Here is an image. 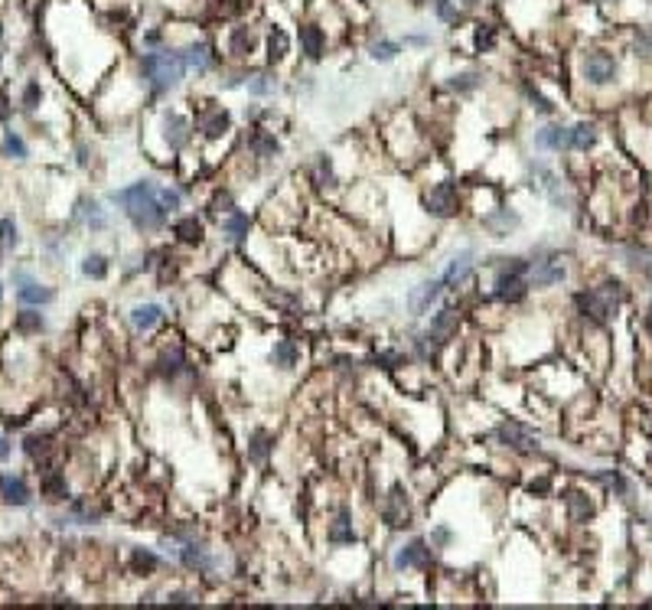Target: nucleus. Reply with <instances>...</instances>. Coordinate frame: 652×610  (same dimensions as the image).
<instances>
[{"instance_id": "obj_1", "label": "nucleus", "mask_w": 652, "mask_h": 610, "mask_svg": "<svg viewBox=\"0 0 652 610\" xmlns=\"http://www.w3.org/2000/svg\"><path fill=\"white\" fill-rule=\"evenodd\" d=\"M111 202L121 206V209L127 212V219H131L140 232H157V229L167 222V215H170V212L160 206V200H157V187H154L150 180L111 193Z\"/></svg>"}, {"instance_id": "obj_2", "label": "nucleus", "mask_w": 652, "mask_h": 610, "mask_svg": "<svg viewBox=\"0 0 652 610\" xmlns=\"http://www.w3.org/2000/svg\"><path fill=\"white\" fill-rule=\"evenodd\" d=\"M186 72V59L183 50H160V52H147L140 59V75L154 92H170L173 85H180V78Z\"/></svg>"}, {"instance_id": "obj_3", "label": "nucleus", "mask_w": 652, "mask_h": 610, "mask_svg": "<svg viewBox=\"0 0 652 610\" xmlns=\"http://www.w3.org/2000/svg\"><path fill=\"white\" fill-rule=\"evenodd\" d=\"M616 281H607V284L600 287V291H591V294H580L578 304L580 311H584V317H593L597 324H603L610 313H613L616 300H620V291H616Z\"/></svg>"}, {"instance_id": "obj_4", "label": "nucleus", "mask_w": 652, "mask_h": 610, "mask_svg": "<svg viewBox=\"0 0 652 610\" xmlns=\"http://www.w3.org/2000/svg\"><path fill=\"white\" fill-rule=\"evenodd\" d=\"M196 127L209 137V140H219L222 134H229V127H232V114L225 112L222 105H209V108H202V112H199Z\"/></svg>"}, {"instance_id": "obj_5", "label": "nucleus", "mask_w": 652, "mask_h": 610, "mask_svg": "<svg viewBox=\"0 0 652 610\" xmlns=\"http://www.w3.org/2000/svg\"><path fill=\"white\" fill-rule=\"evenodd\" d=\"M424 209L431 212V215H437V219L454 215V212H456V189H454V183H437V187L424 196Z\"/></svg>"}, {"instance_id": "obj_6", "label": "nucleus", "mask_w": 652, "mask_h": 610, "mask_svg": "<svg viewBox=\"0 0 652 610\" xmlns=\"http://www.w3.org/2000/svg\"><path fill=\"white\" fill-rule=\"evenodd\" d=\"M584 78H587L591 85H607V82H613L616 78L613 56H607V52H591V56L584 59Z\"/></svg>"}, {"instance_id": "obj_7", "label": "nucleus", "mask_w": 652, "mask_h": 610, "mask_svg": "<svg viewBox=\"0 0 652 610\" xmlns=\"http://www.w3.org/2000/svg\"><path fill=\"white\" fill-rule=\"evenodd\" d=\"M496 437L503 441L505 448H516V450H535V448H538V437L532 434L525 424H518V421L499 424V428H496Z\"/></svg>"}, {"instance_id": "obj_8", "label": "nucleus", "mask_w": 652, "mask_h": 610, "mask_svg": "<svg viewBox=\"0 0 652 610\" xmlns=\"http://www.w3.org/2000/svg\"><path fill=\"white\" fill-rule=\"evenodd\" d=\"M443 291V281L441 277H434V281H424V284H418L411 294H408V307H411V313L414 317H424V313L431 311V304L437 297H441Z\"/></svg>"}, {"instance_id": "obj_9", "label": "nucleus", "mask_w": 652, "mask_h": 610, "mask_svg": "<svg viewBox=\"0 0 652 610\" xmlns=\"http://www.w3.org/2000/svg\"><path fill=\"white\" fill-rule=\"evenodd\" d=\"M189 121L180 112H167L163 114V140L170 144V150H183L189 144Z\"/></svg>"}, {"instance_id": "obj_10", "label": "nucleus", "mask_w": 652, "mask_h": 610, "mask_svg": "<svg viewBox=\"0 0 652 610\" xmlns=\"http://www.w3.org/2000/svg\"><path fill=\"white\" fill-rule=\"evenodd\" d=\"M0 499L10 503V506H26L30 503V486H26L23 476H13V474L0 476Z\"/></svg>"}, {"instance_id": "obj_11", "label": "nucleus", "mask_w": 652, "mask_h": 610, "mask_svg": "<svg viewBox=\"0 0 652 610\" xmlns=\"http://www.w3.org/2000/svg\"><path fill=\"white\" fill-rule=\"evenodd\" d=\"M565 277H567V271L561 262H538L529 274V284L532 287H551V284H561Z\"/></svg>"}, {"instance_id": "obj_12", "label": "nucleus", "mask_w": 652, "mask_h": 610, "mask_svg": "<svg viewBox=\"0 0 652 610\" xmlns=\"http://www.w3.org/2000/svg\"><path fill=\"white\" fill-rule=\"evenodd\" d=\"M395 565H398V568H428V565H431V548L424 545L421 538H414V542H408V545L398 551Z\"/></svg>"}, {"instance_id": "obj_13", "label": "nucleus", "mask_w": 652, "mask_h": 610, "mask_svg": "<svg viewBox=\"0 0 652 610\" xmlns=\"http://www.w3.org/2000/svg\"><path fill=\"white\" fill-rule=\"evenodd\" d=\"M473 271V249H463V251H456L454 258H450V264H447V271L441 274V281H443V287H454V284H460L467 274Z\"/></svg>"}, {"instance_id": "obj_14", "label": "nucleus", "mask_w": 652, "mask_h": 610, "mask_svg": "<svg viewBox=\"0 0 652 610\" xmlns=\"http://www.w3.org/2000/svg\"><path fill=\"white\" fill-rule=\"evenodd\" d=\"M535 144L542 150H565L571 147V127H561V125H548L535 134Z\"/></svg>"}, {"instance_id": "obj_15", "label": "nucleus", "mask_w": 652, "mask_h": 610, "mask_svg": "<svg viewBox=\"0 0 652 610\" xmlns=\"http://www.w3.org/2000/svg\"><path fill=\"white\" fill-rule=\"evenodd\" d=\"M180 561H183L186 568H196V571H212L215 568V558L202 545H196V542H186L180 548Z\"/></svg>"}, {"instance_id": "obj_16", "label": "nucleus", "mask_w": 652, "mask_h": 610, "mask_svg": "<svg viewBox=\"0 0 652 610\" xmlns=\"http://www.w3.org/2000/svg\"><path fill=\"white\" fill-rule=\"evenodd\" d=\"M483 225L490 229L492 235H509L512 229L522 225V219H518V212H512V209H496V212H490V215H483Z\"/></svg>"}, {"instance_id": "obj_17", "label": "nucleus", "mask_w": 652, "mask_h": 610, "mask_svg": "<svg viewBox=\"0 0 652 610\" xmlns=\"http://www.w3.org/2000/svg\"><path fill=\"white\" fill-rule=\"evenodd\" d=\"M456 324H460V317H456L454 311H441L437 317H434L431 330H428V337L434 339V346H441V343H447V339L456 333Z\"/></svg>"}, {"instance_id": "obj_18", "label": "nucleus", "mask_w": 652, "mask_h": 610, "mask_svg": "<svg viewBox=\"0 0 652 610\" xmlns=\"http://www.w3.org/2000/svg\"><path fill=\"white\" fill-rule=\"evenodd\" d=\"M300 46H304V52H307V59H320L323 46H326V36H323L320 26L317 23L300 26Z\"/></svg>"}, {"instance_id": "obj_19", "label": "nucleus", "mask_w": 652, "mask_h": 610, "mask_svg": "<svg viewBox=\"0 0 652 610\" xmlns=\"http://www.w3.org/2000/svg\"><path fill=\"white\" fill-rule=\"evenodd\" d=\"M183 59H186V69L206 72V69H212V63H215V52H212L206 43H196V46L183 50Z\"/></svg>"}, {"instance_id": "obj_20", "label": "nucleus", "mask_w": 652, "mask_h": 610, "mask_svg": "<svg viewBox=\"0 0 652 610\" xmlns=\"http://www.w3.org/2000/svg\"><path fill=\"white\" fill-rule=\"evenodd\" d=\"M20 291H17V297L23 300V304H52L56 300V291L52 287H43V284H33V281H20Z\"/></svg>"}, {"instance_id": "obj_21", "label": "nucleus", "mask_w": 652, "mask_h": 610, "mask_svg": "<svg viewBox=\"0 0 652 610\" xmlns=\"http://www.w3.org/2000/svg\"><path fill=\"white\" fill-rule=\"evenodd\" d=\"M160 317H163V311L157 304H140V307L131 311V324H134V330H150V326L160 324Z\"/></svg>"}, {"instance_id": "obj_22", "label": "nucleus", "mask_w": 652, "mask_h": 610, "mask_svg": "<svg viewBox=\"0 0 652 610\" xmlns=\"http://www.w3.org/2000/svg\"><path fill=\"white\" fill-rule=\"evenodd\" d=\"M381 516H385V523H388V525H405V519H408V499L401 496V490H392V499H388V506L381 509Z\"/></svg>"}, {"instance_id": "obj_23", "label": "nucleus", "mask_w": 652, "mask_h": 610, "mask_svg": "<svg viewBox=\"0 0 652 610\" xmlns=\"http://www.w3.org/2000/svg\"><path fill=\"white\" fill-rule=\"evenodd\" d=\"M173 232H176V235H180V242H186V245H199V242H202V222H199L196 215H186V219H180Z\"/></svg>"}, {"instance_id": "obj_24", "label": "nucleus", "mask_w": 652, "mask_h": 610, "mask_svg": "<svg viewBox=\"0 0 652 610\" xmlns=\"http://www.w3.org/2000/svg\"><path fill=\"white\" fill-rule=\"evenodd\" d=\"M268 454H271V434H268V431H255V434H251V444H248V461L264 463Z\"/></svg>"}, {"instance_id": "obj_25", "label": "nucleus", "mask_w": 652, "mask_h": 610, "mask_svg": "<svg viewBox=\"0 0 652 610\" xmlns=\"http://www.w3.org/2000/svg\"><path fill=\"white\" fill-rule=\"evenodd\" d=\"M330 542H333V545H353V542H356V529H353V523H349V516H346V512L336 519V523H333Z\"/></svg>"}, {"instance_id": "obj_26", "label": "nucleus", "mask_w": 652, "mask_h": 610, "mask_svg": "<svg viewBox=\"0 0 652 610\" xmlns=\"http://www.w3.org/2000/svg\"><path fill=\"white\" fill-rule=\"evenodd\" d=\"M287 50H291V36L284 30H271V36H268V63H281Z\"/></svg>"}, {"instance_id": "obj_27", "label": "nucleus", "mask_w": 652, "mask_h": 610, "mask_svg": "<svg viewBox=\"0 0 652 610\" xmlns=\"http://www.w3.org/2000/svg\"><path fill=\"white\" fill-rule=\"evenodd\" d=\"M78 215H82V219H85V222H88V229H92V232H101V229L108 225V215L101 212V206H98V202H88V200H82V212H78Z\"/></svg>"}, {"instance_id": "obj_28", "label": "nucleus", "mask_w": 652, "mask_h": 610, "mask_svg": "<svg viewBox=\"0 0 652 610\" xmlns=\"http://www.w3.org/2000/svg\"><path fill=\"white\" fill-rule=\"evenodd\" d=\"M398 52H401V46H398L395 39H375V43L369 46V56L375 59V63H392Z\"/></svg>"}, {"instance_id": "obj_29", "label": "nucleus", "mask_w": 652, "mask_h": 610, "mask_svg": "<svg viewBox=\"0 0 652 610\" xmlns=\"http://www.w3.org/2000/svg\"><path fill=\"white\" fill-rule=\"evenodd\" d=\"M222 229H225V235L232 238V242H242V238L248 235V215H242V212H229V219L222 222Z\"/></svg>"}, {"instance_id": "obj_30", "label": "nucleus", "mask_w": 652, "mask_h": 610, "mask_svg": "<svg viewBox=\"0 0 652 610\" xmlns=\"http://www.w3.org/2000/svg\"><path fill=\"white\" fill-rule=\"evenodd\" d=\"M593 140H597V127H593V125H578V127H571V147H574V150H587V147H593Z\"/></svg>"}, {"instance_id": "obj_31", "label": "nucleus", "mask_w": 652, "mask_h": 610, "mask_svg": "<svg viewBox=\"0 0 652 610\" xmlns=\"http://www.w3.org/2000/svg\"><path fill=\"white\" fill-rule=\"evenodd\" d=\"M271 362L274 366H281V369H291V366L297 362V346L291 343V339H281L271 353Z\"/></svg>"}, {"instance_id": "obj_32", "label": "nucleus", "mask_w": 652, "mask_h": 610, "mask_svg": "<svg viewBox=\"0 0 652 610\" xmlns=\"http://www.w3.org/2000/svg\"><path fill=\"white\" fill-rule=\"evenodd\" d=\"M480 82H483L480 72H460V75H450L447 85L454 88V92H460V95H467V92H473V88H480Z\"/></svg>"}, {"instance_id": "obj_33", "label": "nucleus", "mask_w": 652, "mask_h": 610, "mask_svg": "<svg viewBox=\"0 0 652 610\" xmlns=\"http://www.w3.org/2000/svg\"><path fill=\"white\" fill-rule=\"evenodd\" d=\"M255 50V33L248 30V26H238L232 33V52L235 56H245V52Z\"/></svg>"}, {"instance_id": "obj_34", "label": "nucleus", "mask_w": 652, "mask_h": 610, "mask_svg": "<svg viewBox=\"0 0 652 610\" xmlns=\"http://www.w3.org/2000/svg\"><path fill=\"white\" fill-rule=\"evenodd\" d=\"M82 274H85V277H95V281H101V277L108 274V262H105L101 255H88L85 262H82Z\"/></svg>"}, {"instance_id": "obj_35", "label": "nucleus", "mask_w": 652, "mask_h": 610, "mask_svg": "<svg viewBox=\"0 0 652 610\" xmlns=\"http://www.w3.org/2000/svg\"><path fill=\"white\" fill-rule=\"evenodd\" d=\"M473 46H476V52H490L492 46H496V26L483 23L480 30H476V36H473Z\"/></svg>"}, {"instance_id": "obj_36", "label": "nucleus", "mask_w": 652, "mask_h": 610, "mask_svg": "<svg viewBox=\"0 0 652 610\" xmlns=\"http://www.w3.org/2000/svg\"><path fill=\"white\" fill-rule=\"evenodd\" d=\"M251 150H255L258 157H274V154H277V140H274L271 134H255L251 137Z\"/></svg>"}, {"instance_id": "obj_37", "label": "nucleus", "mask_w": 652, "mask_h": 610, "mask_svg": "<svg viewBox=\"0 0 652 610\" xmlns=\"http://www.w3.org/2000/svg\"><path fill=\"white\" fill-rule=\"evenodd\" d=\"M43 493L50 499H65V476L62 474H50L43 480Z\"/></svg>"}, {"instance_id": "obj_38", "label": "nucleus", "mask_w": 652, "mask_h": 610, "mask_svg": "<svg viewBox=\"0 0 652 610\" xmlns=\"http://www.w3.org/2000/svg\"><path fill=\"white\" fill-rule=\"evenodd\" d=\"M23 450L30 454V457H43V454L50 450V437L46 434H30L23 441Z\"/></svg>"}, {"instance_id": "obj_39", "label": "nucleus", "mask_w": 652, "mask_h": 610, "mask_svg": "<svg viewBox=\"0 0 652 610\" xmlns=\"http://www.w3.org/2000/svg\"><path fill=\"white\" fill-rule=\"evenodd\" d=\"M3 150L10 154V157H17V160H23L26 157V144L20 134H13V131H7V137H3Z\"/></svg>"}, {"instance_id": "obj_40", "label": "nucleus", "mask_w": 652, "mask_h": 610, "mask_svg": "<svg viewBox=\"0 0 652 610\" xmlns=\"http://www.w3.org/2000/svg\"><path fill=\"white\" fill-rule=\"evenodd\" d=\"M17 242H20V235H17L13 219H0V249H13Z\"/></svg>"}, {"instance_id": "obj_41", "label": "nucleus", "mask_w": 652, "mask_h": 610, "mask_svg": "<svg viewBox=\"0 0 652 610\" xmlns=\"http://www.w3.org/2000/svg\"><path fill=\"white\" fill-rule=\"evenodd\" d=\"M248 92L258 95V98H264V95H271L274 92V82L268 78V75H255V78H248Z\"/></svg>"}, {"instance_id": "obj_42", "label": "nucleus", "mask_w": 652, "mask_h": 610, "mask_svg": "<svg viewBox=\"0 0 652 610\" xmlns=\"http://www.w3.org/2000/svg\"><path fill=\"white\" fill-rule=\"evenodd\" d=\"M567 503H571V512H574V519H587V516L593 512V506H591V503H587L584 496H580V493H571V499H567Z\"/></svg>"}, {"instance_id": "obj_43", "label": "nucleus", "mask_w": 652, "mask_h": 610, "mask_svg": "<svg viewBox=\"0 0 652 610\" xmlns=\"http://www.w3.org/2000/svg\"><path fill=\"white\" fill-rule=\"evenodd\" d=\"M636 52L652 59V26H642L640 33H636Z\"/></svg>"}, {"instance_id": "obj_44", "label": "nucleus", "mask_w": 652, "mask_h": 610, "mask_svg": "<svg viewBox=\"0 0 652 610\" xmlns=\"http://www.w3.org/2000/svg\"><path fill=\"white\" fill-rule=\"evenodd\" d=\"M434 10H437V17L447 20V23H456V20H460V10H456L450 0H434Z\"/></svg>"}, {"instance_id": "obj_45", "label": "nucleus", "mask_w": 652, "mask_h": 610, "mask_svg": "<svg viewBox=\"0 0 652 610\" xmlns=\"http://www.w3.org/2000/svg\"><path fill=\"white\" fill-rule=\"evenodd\" d=\"M157 200H160V206L167 212L180 209V193H176V189H157Z\"/></svg>"}, {"instance_id": "obj_46", "label": "nucleus", "mask_w": 652, "mask_h": 610, "mask_svg": "<svg viewBox=\"0 0 652 610\" xmlns=\"http://www.w3.org/2000/svg\"><path fill=\"white\" fill-rule=\"evenodd\" d=\"M317 176H320V183H323V187H333V183H336V176H333V163H330V157H320V160H317Z\"/></svg>"}, {"instance_id": "obj_47", "label": "nucleus", "mask_w": 652, "mask_h": 610, "mask_svg": "<svg viewBox=\"0 0 652 610\" xmlns=\"http://www.w3.org/2000/svg\"><path fill=\"white\" fill-rule=\"evenodd\" d=\"M134 565H137V568H144V571H154V568H157V555L134 548Z\"/></svg>"}, {"instance_id": "obj_48", "label": "nucleus", "mask_w": 652, "mask_h": 610, "mask_svg": "<svg viewBox=\"0 0 652 610\" xmlns=\"http://www.w3.org/2000/svg\"><path fill=\"white\" fill-rule=\"evenodd\" d=\"M39 98H43V88H39L36 82H30V85H26V92H23V108H36Z\"/></svg>"}, {"instance_id": "obj_49", "label": "nucleus", "mask_w": 652, "mask_h": 610, "mask_svg": "<svg viewBox=\"0 0 652 610\" xmlns=\"http://www.w3.org/2000/svg\"><path fill=\"white\" fill-rule=\"evenodd\" d=\"M529 101H532V108H538L542 114H551V105H548V98H545L542 92H535V88H529Z\"/></svg>"}, {"instance_id": "obj_50", "label": "nucleus", "mask_w": 652, "mask_h": 610, "mask_svg": "<svg viewBox=\"0 0 652 610\" xmlns=\"http://www.w3.org/2000/svg\"><path fill=\"white\" fill-rule=\"evenodd\" d=\"M43 326V317L39 313H23L20 317V330H39Z\"/></svg>"}, {"instance_id": "obj_51", "label": "nucleus", "mask_w": 652, "mask_h": 610, "mask_svg": "<svg viewBox=\"0 0 652 610\" xmlns=\"http://www.w3.org/2000/svg\"><path fill=\"white\" fill-rule=\"evenodd\" d=\"M212 209H215V212H232V196H229V193H222V196H215V202H212Z\"/></svg>"}, {"instance_id": "obj_52", "label": "nucleus", "mask_w": 652, "mask_h": 610, "mask_svg": "<svg viewBox=\"0 0 652 610\" xmlns=\"http://www.w3.org/2000/svg\"><path fill=\"white\" fill-rule=\"evenodd\" d=\"M10 114H13V108H10V105H7V95L0 92V121H7Z\"/></svg>"}, {"instance_id": "obj_53", "label": "nucleus", "mask_w": 652, "mask_h": 610, "mask_svg": "<svg viewBox=\"0 0 652 610\" xmlns=\"http://www.w3.org/2000/svg\"><path fill=\"white\" fill-rule=\"evenodd\" d=\"M379 362H385L388 369H395V366L401 362V356H398V353H385V356H379Z\"/></svg>"}, {"instance_id": "obj_54", "label": "nucleus", "mask_w": 652, "mask_h": 610, "mask_svg": "<svg viewBox=\"0 0 652 610\" xmlns=\"http://www.w3.org/2000/svg\"><path fill=\"white\" fill-rule=\"evenodd\" d=\"M405 43H411V46H431V39L421 36V33H414V36H405Z\"/></svg>"}, {"instance_id": "obj_55", "label": "nucleus", "mask_w": 652, "mask_h": 610, "mask_svg": "<svg viewBox=\"0 0 652 610\" xmlns=\"http://www.w3.org/2000/svg\"><path fill=\"white\" fill-rule=\"evenodd\" d=\"M7 457H10V441L0 437V461H7Z\"/></svg>"}, {"instance_id": "obj_56", "label": "nucleus", "mask_w": 652, "mask_h": 610, "mask_svg": "<svg viewBox=\"0 0 652 610\" xmlns=\"http://www.w3.org/2000/svg\"><path fill=\"white\" fill-rule=\"evenodd\" d=\"M447 538H450V532H447V529H437V532H434V542H441V545L447 542Z\"/></svg>"}, {"instance_id": "obj_57", "label": "nucleus", "mask_w": 652, "mask_h": 610, "mask_svg": "<svg viewBox=\"0 0 652 610\" xmlns=\"http://www.w3.org/2000/svg\"><path fill=\"white\" fill-rule=\"evenodd\" d=\"M414 3H428V0H414Z\"/></svg>"}, {"instance_id": "obj_58", "label": "nucleus", "mask_w": 652, "mask_h": 610, "mask_svg": "<svg viewBox=\"0 0 652 610\" xmlns=\"http://www.w3.org/2000/svg\"><path fill=\"white\" fill-rule=\"evenodd\" d=\"M0 33H3V30H0Z\"/></svg>"}, {"instance_id": "obj_59", "label": "nucleus", "mask_w": 652, "mask_h": 610, "mask_svg": "<svg viewBox=\"0 0 652 610\" xmlns=\"http://www.w3.org/2000/svg\"><path fill=\"white\" fill-rule=\"evenodd\" d=\"M0 297H3V294H0Z\"/></svg>"}]
</instances>
